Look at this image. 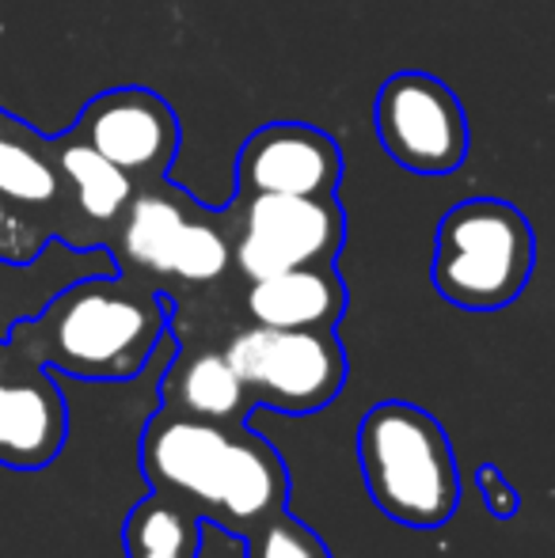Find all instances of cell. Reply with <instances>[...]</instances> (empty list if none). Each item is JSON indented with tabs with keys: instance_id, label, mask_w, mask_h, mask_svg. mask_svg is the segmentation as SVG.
<instances>
[{
	"instance_id": "1",
	"label": "cell",
	"mask_w": 555,
	"mask_h": 558,
	"mask_svg": "<svg viewBox=\"0 0 555 558\" xmlns=\"http://www.w3.org/2000/svg\"><path fill=\"white\" fill-rule=\"evenodd\" d=\"M141 471L202 521L244 536L263 517L286 509L289 468L281 452L244 422H202L156 411L141 434Z\"/></svg>"
},
{
	"instance_id": "2",
	"label": "cell",
	"mask_w": 555,
	"mask_h": 558,
	"mask_svg": "<svg viewBox=\"0 0 555 558\" xmlns=\"http://www.w3.org/2000/svg\"><path fill=\"white\" fill-rule=\"evenodd\" d=\"M171 304L126 274L84 278L61 289L38 316L8 331L23 361L76 380H134L168 338Z\"/></svg>"
},
{
	"instance_id": "3",
	"label": "cell",
	"mask_w": 555,
	"mask_h": 558,
	"mask_svg": "<svg viewBox=\"0 0 555 558\" xmlns=\"http://www.w3.org/2000/svg\"><path fill=\"white\" fill-rule=\"evenodd\" d=\"M358 463L373 506L408 529H442L457 513V456L434 414L388 399L358 426Z\"/></svg>"
},
{
	"instance_id": "4",
	"label": "cell",
	"mask_w": 555,
	"mask_h": 558,
	"mask_svg": "<svg viewBox=\"0 0 555 558\" xmlns=\"http://www.w3.org/2000/svg\"><path fill=\"white\" fill-rule=\"evenodd\" d=\"M536 266V235L518 206L503 198L457 202L437 225L430 281L464 312H498L526 293Z\"/></svg>"
},
{
	"instance_id": "5",
	"label": "cell",
	"mask_w": 555,
	"mask_h": 558,
	"mask_svg": "<svg viewBox=\"0 0 555 558\" xmlns=\"http://www.w3.org/2000/svg\"><path fill=\"white\" fill-rule=\"evenodd\" d=\"M221 350L244 380L252 403L289 418L324 411L350 373L347 350L335 331H316V327L248 324L232 331Z\"/></svg>"
},
{
	"instance_id": "6",
	"label": "cell",
	"mask_w": 555,
	"mask_h": 558,
	"mask_svg": "<svg viewBox=\"0 0 555 558\" xmlns=\"http://www.w3.org/2000/svg\"><path fill=\"white\" fill-rule=\"evenodd\" d=\"M225 221L232 270L244 281L335 263L347 243V209L339 194H232Z\"/></svg>"
},
{
	"instance_id": "7",
	"label": "cell",
	"mask_w": 555,
	"mask_h": 558,
	"mask_svg": "<svg viewBox=\"0 0 555 558\" xmlns=\"http://www.w3.org/2000/svg\"><path fill=\"white\" fill-rule=\"evenodd\" d=\"M373 122L393 163L415 175H449L472 148L468 114L457 92L419 69H403L381 84Z\"/></svg>"
},
{
	"instance_id": "8",
	"label": "cell",
	"mask_w": 555,
	"mask_h": 558,
	"mask_svg": "<svg viewBox=\"0 0 555 558\" xmlns=\"http://www.w3.org/2000/svg\"><path fill=\"white\" fill-rule=\"evenodd\" d=\"M69 133L126 171L134 183L168 175L183 141L171 104L141 84H119L92 96Z\"/></svg>"
},
{
	"instance_id": "9",
	"label": "cell",
	"mask_w": 555,
	"mask_h": 558,
	"mask_svg": "<svg viewBox=\"0 0 555 558\" xmlns=\"http://www.w3.org/2000/svg\"><path fill=\"white\" fill-rule=\"evenodd\" d=\"M342 148L309 122H267L237 153L232 194H339Z\"/></svg>"
},
{
	"instance_id": "10",
	"label": "cell",
	"mask_w": 555,
	"mask_h": 558,
	"mask_svg": "<svg viewBox=\"0 0 555 558\" xmlns=\"http://www.w3.org/2000/svg\"><path fill=\"white\" fill-rule=\"evenodd\" d=\"M69 441V407L50 368L15 353L0 373V468L43 471Z\"/></svg>"
},
{
	"instance_id": "11",
	"label": "cell",
	"mask_w": 555,
	"mask_h": 558,
	"mask_svg": "<svg viewBox=\"0 0 555 558\" xmlns=\"http://www.w3.org/2000/svg\"><path fill=\"white\" fill-rule=\"evenodd\" d=\"M53 160L61 175V209L53 240H65L73 251L104 247L137 183L111 160H104L96 148L76 141L73 133L53 137Z\"/></svg>"
},
{
	"instance_id": "12",
	"label": "cell",
	"mask_w": 555,
	"mask_h": 558,
	"mask_svg": "<svg viewBox=\"0 0 555 558\" xmlns=\"http://www.w3.org/2000/svg\"><path fill=\"white\" fill-rule=\"evenodd\" d=\"M191 209L194 198L186 191H179L168 175L137 183L119 225L111 228V235L104 243L114 255V263H119V274L145 281V286H156L160 278H168L171 255H176L179 232H183Z\"/></svg>"
},
{
	"instance_id": "13",
	"label": "cell",
	"mask_w": 555,
	"mask_h": 558,
	"mask_svg": "<svg viewBox=\"0 0 555 558\" xmlns=\"http://www.w3.org/2000/svg\"><path fill=\"white\" fill-rule=\"evenodd\" d=\"M244 316L260 327H316L335 331L347 316V281L335 263L293 266V270L255 278L244 289Z\"/></svg>"
},
{
	"instance_id": "14",
	"label": "cell",
	"mask_w": 555,
	"mask_h": 558,
	"mask_svg": "<svg viewBox=\"0 0 555 558\" xmlns=\"http://www.w3.org/2000/svg\"><path fill=\"white\" fill-rule=\"evenodd\" d=\"M160 411L202 422H248L255 403L221 345H179L160 384Z\"/></svg>"
},
{
	"instance_id": "15",
	"label": "cell",
	"mask_w": 555,
	"mask_h": 558,
	"mask_svg": "<svg viewBox=\"0 0 555 558\" xmlns=\"http://www.w3.org/2000/svg\"><path fill=\"white\" fill-rule=\"evenodd\" d=\"M0 198L35 217L46 232H58L61 175L53 160V137L0 107Z\"/></svg>"
},
{
	"instance_id": "16",
	"label": "cell",
	"mask_w": 555,
	"mask_h": 558,
	"mask_svg": "<svg viewBox=\"0 0 555 558\" xmlns=\"http://www.w3.org/2000/svg\"><path fill=\"white\" fill-rule=\"evenodd\" d=\"M202 517L168 490H148L122 524L126 558H198Z\"/></svg>"
},
{
	"instance_id": "17",
	"label": "cell",
	"mask_w": 555,
	"mask_h": 558,
	"mask_svg": "<svg viewBox=\"0 0 555 558\" xmlns=\"http://www.w3.org/2000/svg\"><path fill=\"white\" fill-rule=\"evenodd\" d=\"M229 266H232L229 221L217 209H206L202 202H194L191 217H186L183 232H179L168 278L179 281V286H214L217 278L229 274Z\"/></svg>"
},
{
	"instance_id": "18",
	"label": "cell",
	"mask_w": 555,
	"mask_h": 558,
	"mask_svg": "<svg viewBox=\"0 0 555 558\" xmlns=\"http://www.w3.org/2000/svg\"><path fill=\"white\" fill-rule=\"evenodd\" d=\"M240 544H244V558H331L324 539L304 521H297L289 509H278L252 524L240 536Z\"/></svg>"
},
{
	"instance_id": "19",
	"label": "cell",
	"mask_w": 555,
	"mask_h": 558,
	"mask_svg": "<svg viewBox=\"0 0 555 558\" xmlns=\"http://www.w3.org/2000/svg\"><path fill=\"white\" fill-rule=\"evenodd\" d=\"M46 243H53V235L35 217H27L8 198H0V263L27 266L43 255Z\"/></svg>"
},
{
	"instance_id": "20",
	"label": "cell",
	"mask_w": 555,
	"mask_h": 558,
	"mask_svg": "<svg viewBox=\"0 0 555 558\" xmlns=\"http://www.w3.org/2000/svg\"><path fill=\"white\" fill-rule=\"evenodd\" d=\"M475 486H480L483 506H487L491 517H498V521H510V517L518 513V490L506 483V475L495 468V463H483V468L475 471Z\"/></svg>"
},
{
	"instance_id": "21",
	"label": "cell",
	"mask_w": 555,
	"mask_h": 558,
	"mask_svg": "<svg viewBox=\"0 0 555 558\" xmlns=\"http://www.w3.org/2000/svg\"><path fill=\"white\" fill-rule=\"evenodd\" d=\"M12 361H15V350L8 345V338H0V373H4V368L12 365Z\"/></svg>"
}]
</instances>
